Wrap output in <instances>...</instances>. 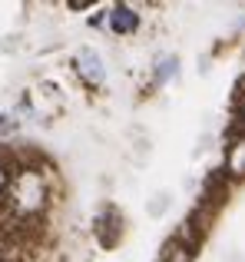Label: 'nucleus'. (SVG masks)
Listing matches in <instances>:
<instances>
[{"label":"nucleus","mask_w":245,"mask_h":262,"mask_svg":"<svg viewBox=\"0 0 245 262\" xmlns=\"http://www.w3.org/2000/svg\"><path fill=\"white\" fill-rule=\"evenodd\" d=\"M4 203L13 216L27 223V219L40 216L46 209V203H50V183H46V176L40 169H20L7 183Z\"/></svg>","instance_id":"nucleus-1"},{"label":"nucleus","mask_w":245,"mask_h":262,"mask_svg":"<svg viewBox=\"0 0 245 262\" xmlns=\"http://www.w3.org/2000/svg\"><path fill=\"white\" fill-rule=\"evenodd\" d=\"M77 73L86 80L90 86H100L106 80V67H103V60H100V53L96 50H90V47H83V50L77 53Z\"/></svg>","instance_id":"nucleus-2"},{"label":"nucleus","mask_w":245,"mask_h":262,"mask_svg":"<svg viewBox=\"0 0 245 262\" xmlns=\"http://www.w3.org/2000/svg\"><path fill=\"white\" fill-rule=\"evenodd\" d=\"M110 27H113V33H133L136 27H139V17H136L129 7H113L110 10Z\"/></svg>","instance_id":"nucleus-3"},{"label":"nucleus","mask_w":245,"mask_h":262,"mask_svg":"<svg viewBox=\"0 0 245 262\" xmlns=\"http://www.w3.org/2000/svg\"><path fill=\"white\" fill-rule=\"evenodd\" d=\"M226 169H229L232 176H245V140H235L232 146H229Z\"/></svg>","instance_id":"nucleus-4"},{"label":"nucleus","mask_w":245,"mask_h":262,"mask_svg":"<svg viewBox=\"0 0 245 262\" xmlns=\"http://www.w3.org/2000/svg\"><path fill=\"white\" fill-rule=\"evenodd\" d=\"M162 262H192V252H189V246H182L179 239H176V243L166 246V256H162Z\"/></svg>","instance_id":"nucleus-5"},{"label":"nucleus","mask_w":245,"mask_h":262,"mask_svg":"<svg viewBox=\"0 0 245 262\" xmlns=\"http://www.w3.org/2000/svg\"><path fill=\"white\" fill-rule=\"evenodd\" d=\"M173 73H176V60H173V57H166L162 63H156V83H166Z\"/></svg>","instance_id":"nucleus-6"},{"label":"nucleus","mask_w":245,"mask_h":262,"mask_svg":"<svg viewBox=\"0 0 245 262\" xmlns=\"http://www.w3.org/2000/svg\"><path fill=\"white\" fill-rule=\"evenodd\" d=\"M13 129H17V120H13L10 113H7V116H0V136H10Z\"/></svg>","instance_id":"nucleus-7"},{"label":"nucleus","mask_w":245,"mask_h":262,"mask_svg":"<svg viewBox=\"0 0 245 262\" xmlns=\"http://www.w3.org/2000/svg\"><path fill=\"white\" fill-rule=\"evenodd\" d=\"M7 183H10V176H7V169L0 166V196H4V192H7Z\"/></svg>","instance_id":"nucleus-8"}]
</instances>
